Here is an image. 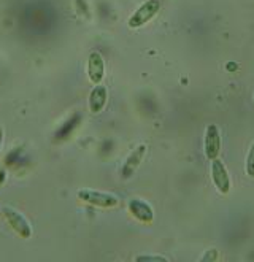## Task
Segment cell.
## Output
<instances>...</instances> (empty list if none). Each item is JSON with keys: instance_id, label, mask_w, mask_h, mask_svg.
I'll return each mask as SVG.
<instances>
[{"instance_id": "5b68a950", "label": "cell", "mask_w": 254, "mask_h": 262, "mask_svg": "<svg viewBox=\"0 0 254 262\" xmlns=\"http://www.w3.org/2000/svg\"><path fill=\"white\" fill-rule=\"evenodd\" d=\"M222 148V140H221V132L216 124H208L205 127L203 134V152L205 158L208 161H213L219 158Z\"/></svg>"}, {"instance_id": "5bb4252c", "label": "cell", "mask_w": 254, "mask_h": 262, "mask_svg": "<svg viewBox=\"0 0 254 262\" xmlns=\"http://www.w3.org/2000/svg\"><path fill=\"white\" fill-rule=\"evenodd\" d=\"M75 7H76V11H78V16H81L84 19H89V7L86 4V0H75Z\"/></svg>"}, {"instance_id": "9a60e30c", "label": "cell", "mask_w": 254, "mask_h": 262, "mask_svg": "<svg viewBox=\"0 0 254 262\" xmlns=\"http://www.w3.org/2000/svg\"><path fill=\"white\" fill-rule=\"evenodd\" d=\"M2 145H4V129L0 127V149H2Z\"/></svg>"}, {"instance_id": "7a4b0ae2", "label": "cell", "mask_w": 254, "mask_h": 262, "mask_svg": "<svg viewBox=\"0 0 254 262\" xmlns=\"http://www.w3.org/2000/svg\"><path fill=\"white\" fill-rule=\"evenodd\" d=\"M159 11H161V0H145V2L131 14L127 26L131 29H140L143 26H146L148 23H151L157 16Z\"/></svg>"}, {"instance_id": "9c48e42d", "label": "cell", "mask_w": 254, "mask_h": 262, "mask_svg": "<svg viewBox=\"0 0 254 262\" xmlns=\"http://www.w3.org/2000/svg\"><path fill=\"white\" fill-rule=\"evenodd\" d=\"M145 152H146V145H138L129 156H127V159L124 161L122 164V168H121V177L122 178H131L135 172L137 168L140 167L143 158H145Z\"/></svg>"}, {"instance_id": "52a82bcc", "label": "cell", "mask_w": 254, "mask_h": 262, "mask_svg": "<svg viewBox=\"0 0 254 262\" xmlns=\"http://www.w3.org/2000/svg\"><path fill=\"white\" fill-rule=\"evenodd\" d=\"M88 78L92 84H102L105 78V59L99 51H92L88 57Z\"/></svg>"}, {"instance_id": "8992f818", "label": "cell", "mask_w": 254, "mask_h": 262, "mask_svg": "<svg viewBox=\"0 0 254 262\" xmlns=\"http://www.w3.org/2000/svg\"><path fill=\"white\" fill-rule=\"evenodd\" d=\"M127 210H129V213L137 221H140L143 224H151L154 221L153 207L146 202V200H143L140 197L131 199L129 202H127Z\"/></svg>"}, {"instance_id": "30bf717a", "label": "cell", "mask_w": 254, "mask_h": 262, "mask_svg": "<svg viewBox=\"0 0 254 262\" xmlns=\"http://www.w3.org/2000/svg\"><path fill=\"white\" fill-rule=\"evenodd\" d=\"M81 121H83L81 113H73V115H72V116L57 129V132H56L57 142H62V140H66V138H69L70 134L75 132V130L78 129V126L81 124Z\"/></svg>"}, {"instance_id": "ba28073f", "label": "cell", "mask_w": 254, "mask_h": 262, "mask_svg": "<svg viewBox=\"0 0 254 262\" xmlns=\"http://www.w3.org/2000/svg\"><path fill=\"white\" fill-rule=\"evenodd\" d=\"M108 102V89L103 84H95L88 97V106L92 115H100Z\"/></svg>"}, {"instance_id": "8fae6325", "label": "cell", "mask_w": 254, "mask_h": 262, "mask_svg": "<svg viewBox=\"0 0 254 262\" xmlns=\"http://www.w3.org/2000/svg\"><path fill=\"white\" fill-rule=\"evenodd\" d=\"M245 173L249 178H254V142L251 143L248 152H246V159H245Z\"/></svg>"}, {"instance_id": "6da1fadb", "label": "cell", "mask_w": 254, "mask_h": 262, "mask_svg": "<svg viewBox=\"0 0 254 262\" xmlns=\"http://www.w3.org/2000/svg\"><path fill=\"white\" fill-rule=\"evenodd\" d=\"M76 197L81 200V202L92 205V207H99V208H115L119 205V197L113 192H103V191L83 188L78 191Z\"/></svg>"}, {"instance_id": "3957f363", "label": "cell", "mask_w": 254, "mask_h": 262, "mask_svg": "<svg viewBox=\"0 0 254 262\" xmlns=\"http://www.w3.org/2000/svg\"><path fill=\"white\" fill-rule=\"evenodd\" d=\"M210 175H211V181L215 184L216 191L222 195H227L232 188V181H230V175H229L226 164L219 158L210 161Z\"/></svg>"}, {"instance_id": "7c38bea8", "label": "cell", "mask_w": 254, "mask_h": 262, "mask_svg": "<svg viewBox=\"0 0 254 262\" xmlns=\"http://www.w3.org/2000/svg\"><path fill=\"white\" fill-rule=\"evenodd\" d=\"M134 262H170L162 254H137Z\"/></svg>"}, {"instance_id": "277c9868", "label": "cell", "mask_w": 254, "mask_h": 262, "mask_svg": "<svg viewBox=\"0 0 254 262\" xmlns=\"http://www.w3.org/2000/svg\"><path fill=\"white\" fill-rule=\"evenodd\" d=\"M2 213H4V216H5L7 223L11 226V229H13L14 232L18 234L21 238H30V237H32V234H34V230H32L30 223L26 220V216H24V214H23L21 211H18V210L13 208V207L5 205V207L2 208Z\"/></svg>"}, {"instance_id": "4fadbf2b", "label": "cell", "mask_w": 254, "mask_h": 262, "mask_svg": "<svg viewBox=\"0 0 254 262\" xmlns=\"http://www.w3.org/2000/svg\"><path fill=\"white\" fill-rule=\"evenodd\" d=\"M219 259V250L218 248H206L197 262H218Z\"/></svg>"}]
</instances>
